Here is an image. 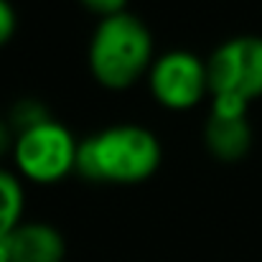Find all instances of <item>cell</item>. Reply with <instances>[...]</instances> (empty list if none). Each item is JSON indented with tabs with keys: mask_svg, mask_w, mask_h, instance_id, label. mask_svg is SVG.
<instances>
[{
	"mask_svg": "<svg viewBox=\"0 0 262 262\" xmlns=\"http://www.w3.org/2000/svg\"><path fill=\"white\" fill-rule=\"evenodd\" d=\"M163 145L140 122H115L79 140L77 173L94 183L133 186L158 173Z\"/></svg>",
	"mask_w": 262,
	"mask_h": 262,
	"instance_id": "obj_1",
	"label": "cell"
},
{
	"mask_svg": "<svg viewBox=\"0 0 262 262\" xmlns=\"http://www.w3.org/2000/svg\"><path fill=\"white\" fill-rule=\"evenodd\" d=\"M156 59V41L148 23L125 10L99 18L87 46L89 74L94 82L112 92L135 87Z\"/></svg>",
	"mask_w": 262,
	"mask_h": 262,
	"instance_id": "obj_2",
	"label": "cell"
},
{
	"mask_svg": "<svg viewBox=\"0 0 262 262\" xmlns=\"http://www.w3.org/2000/svg\"><path fill=\"white\" fill-rule=\"evenodd\" d=\"M77 153L79 140L74 138V133L64 122L46 117L15 133L10 158L13 171L23 181L49 186L77 173Z\"/></svg>",
	"mask_w": 262,
	"mask_h": 262,
	"instance_id": "obj_3",
	"label": "cell"
},
{
	"mask_svg": "<svg viewBox=\"0 0 262 262\" xmlns=\"http://www.w3.org/2000/svg\"><path fill=\"white\" fill-rule=\"evenodd\" d=\"M209 99H229L250 107L262 97V36L242 33L222 41L206 56Z\"/></svg>",
	"mask_w": 262,
	"mask_h": 262,
	"instance_id": "obj_4",
	"label": "cell"
},
{
	"mask_svg": "<svg viewBox=\"0 0 262 262\" xmlns=\"http://www.w3.org/2000/svg\"><path fill=\"white\" fill-rule=\"evenodd\" d=\"M145 82L153 99L171 112L193 110L209 97L206 59L188 49H168L166 54H158Z\"/></svg>",
	"mask_w": 262,
	"mask_h": 262,
	"instance_id": "obj_5",
	"label": "cell"
},
{
	"mask_svg": "<svg viewBox=\"0 0 262 262\" xmlns=\"http://www.w3.org/2000/svg\"><path fill=\"white\" fill-rule=\"evenodd\" d=\"M67 239L49 222H23L0 242V262H64Z\"/></svg>",
	"mask_w": 262,
	"mask_h": 262,
	"instance_id": "obj_6",
	"label": "cell"
},
{
	"mask_svg": "<svg viewBox=\"0 0 262 262\" xmlns=\"http://www.w3.org/2000/svg\"><path fill=\"white\" fill-rule=\"evenodd\" d=\"M204 145L216 161H224V163L242 161L252 148L250 117L209 110V117L204 122Z\"/></svg>",
	"mask_w": 262,
	"mask_h": 262,
	"instance_id": "obj_7",
	"label": "cell"
},
{
	"mask_svg": "<svg viewBox=\"0 0 262 262\" xmlns=\"http://www.w3.org/2000/svg\"><path fill=\"white\" fill-rule=\"evenodd\" d=\"M23 211H26L23 178L15 171L0 166V242L23 224Z\"/></svg>",
	"mask_w": 262,
	"mask_h": 262,
	"instance_id": "obj_8",
	"label": "cell"
},
{
	"mask_svg": "<svg viewBox=\"0 0 262 262\" xmlns=\"http://www.w3.org/2000/svg\"><path fill=\"white\" fill-rule=\"evenodd\" d=\"M18 31V13L10 0H0V49L13 41Z\"/></svg>",
	"mask_w": 262,
	"mask_h": 262,
	"instance_id": "obj_9",
	"label": "cell"
},
{
	"mask_svg": "<svg viewBox=\"0 0 262 262\" xmlns=\"http://www.w3.org/2000/svg\"><path fill=\"white\" fill-rule=\"evenodd\" d=\"M89 13H94L97 18H110L117 13L127 10V0H79Z\"/></svg>",
	"mask_w": 262,
	"mask_h": 262,
	"instance_id": "obj_10",
	"label": "cell"
},
{
	"mask_svg": "<svg viewBox=\"0 0 262 262\" xmlns=\"http://www.w3.org/2000/svg\"><path fill=\"white\" fill-rule=\"evenodd\" d=\"M13 140H15V130L10 127L8 120H0V156L13 150Z\"/></svg>",
	"mask_w": 262,
	"mask_h": 262,
	"instance_id": "obj_11",
	"label": "cell"
}]
</instances>
